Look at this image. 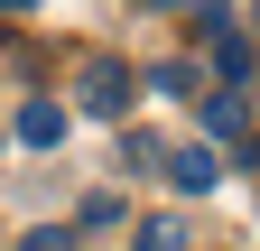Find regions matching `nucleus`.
Wrapping results in <instances>:
<instances>
[{
	"label": "nucleus",
	"instance_id": "obj_5",
	"mask_svg": "<svg viewBox=\"0 0 260 251\" xmlns=\"http://www.w3.org/2000/svg\"><path fill=\"white\" fill-rule=\"evenodd\" d=\"M140 251H186V224H177V214H149V224H140Z\"/></svg>",
	"mask_w": 260,
	"mask_h": 251
},
{
	"label": "nucleus",
	"instance_id": "obj_6",
	"mask_svg": "<svg viewBox=\"0 0 260 251\" xmlns=\"http://www.w3.org/2000/svg\"><path fill=\"white\" fill-rule=\"evenodd\" d=\"M214 66H223V84H242V75H251V47H242V38H214Z\"/></svg>",
	"mask_w": 260,
	"mask_h": 251
},
{
	"label": "nucleus",
	"instance_id": "obj_2",
	"mask_svg": "<svg viewBox=\"0 0 260 251\" xmlns=\"http://www.w3.org/2000/svg\"><path fill=\"white\" fill-rule=\"evenodd\" d=\"M168 186H177V196H214L223 159H214V149H168Z\"/></svg>",
	"mask_w": 260,
	"mask_h": 251
},
{
	"label": "nucleus",
	"instance_id": "obj_10",
	"mask_svg": "<svg viewBox=\"0 0 260 251\" xmlns=\"http://www.w3.org/2000/svg\"><path fill=\"white\" fill-rule=\"evenodd\" d=\"M251 28H260V0H251Z\"/></svg>",
	"mask_w": 260,
	"mask_h": 251
},
{
	"label": "nucleus",
	"instance_id": "obj_9",
	"mask_svg": "<svg viewBox=\"0 0 260 251\" xmlns=\"http://www.w3.org/2000/svg\"><path fill=\"white\" fill-rule=\"evenodd\" d=\"M0 10H28V0H0Z\"/></svg>",
	"mask_w": 260,
	"mask_h": 251
},
{
	"label": "nucleus",
	"instance_id": "obj_3",
	"mask_svg": "<svg viewBox=\"0 0 260 251\" xmlns=\"http://www.w3.org/2000/svg\"><path fill=\"white\" fill-rule=\"evenodd\" d=\"M65 140V112L56 103H19V149H56Z\"/></svg>",
	"mask_w": 260,
	"mask_h": 251
},
{
	"label": "nucleus",
	"instance_id": "obj_1",
	"mask_svg": "<svg viewBox=\"0 0 260 251\" xmlns=\"http://www.w3.org/2000/svg\"><path fill=\"white\" fill-rule=\"evenodd\" d=\"M130 93H140V84H130L121 56H93L84 84H75V103H84V112H103V121H121V112H130Z\"/></svg>",
	"mask_w": 260,
	"mask_h": 251
},
{
	"label": "nucleus",
	"instance_id": "obj_8",
	"mask_svg": "<svg viewBox=\"0 0 260 251\" xmlns=\"http://www.w3.org/2000/svg\"><path fill=\"white\" fill-rule=\"evenodd\" d=\"M149 10H177V0H149Z\"/></svg>",
	"mask_w": 260,
	"mask_h": 251
},
{
	"label": "nucleus",
	"instance_id": "obj_4",
	"mask_svg": "<svg viewBox=\"0 0 260 251\" xmlns=\"http://www.w3.org/2000/svg\"><path fill=\"white\" fill-rule=\"evenodd\" d=\"M205 131L214 140H242L251 131V121H242V93H214V103H205Z\"/></svg>",
	"mask_w": 260,
	"mask_h": 251
},
{
	"label": "nucleus",
	"instance_id": "obj_7",
	"mask_svg": "<svg viewBox=\"0 0 260 251\" xmlns=\"http://www.w3.org/2000/svg\"><path fill=\"white\" fill-rule=\"evenodd\" d=\"M19 251H75V233H65V224H38V233H28Z\"/></svg>",
	"mask_w": 260,
	"mask_h": 251
}]
</instances>
